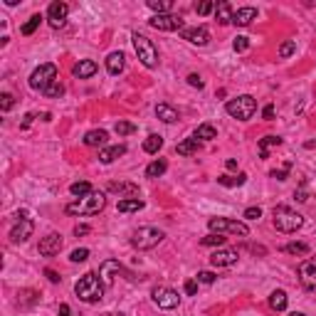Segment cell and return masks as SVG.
<instances>
[{
  "label": "cell",
  "mask_w": 316,
  "mask_h": 316,
  "mask_svg": "<svg viewBox=\"0 0 316 316\" xmlns=\"http://www.w3.org/2000/svg\"><path fill=\"white\" fill-rule=\"evenodd\" d=\"M284 252L287 255H306L309 245H304V242H289V245H284Z\"/></svg>",
  "instance_id": "cell-38"
},
{
  "label": "cell",
  "mask_w": 316,
  "mask_h": 316,
  "mask_svg": "<svg viewBox=\"0 0 316 316\" xmlns=\"http://www.w3.org/2000/svg\"><path fill=\"white\" fill-rule=\"evenodd\" d=\"M193 136L198 138V141H213V138H218V131H215V126L213 124H200L198 129H195Z\"/></svg>",
  "instance_id": "cell-28"
},
{
  "label": "cell",
  "mask_w": 316,
  "mask_h": 316,
  "mask_svg": "<svg viewBox=\"0 0 316 316\" xmlns=\"http://www.w3.org/2000/svg\"><path fill=\"white\" fill-rule=\"evenodd\" d=\"M42 94H45V96H62V94H65V87H62V84H59V79H57V82L50 84Z\"/></svg>",
  "instance_id": "cell-41"
},
{
  "label": "cell",
  "mask_w": 316,
  "mask_h": 316,
  "mask_svg": "<svg viewBox=\"0 0 316 316\" xmlns=\"http://www.w3.org/2000/svg\"><path fill=\"white\" fill-rule=\"evenodd\" d=\"M131 40H134V50H136L141 65H143V67H149V69L158 67V50H156V45H153L146 35H138V32H134V37H131Z\"/></svg>",
  "instance_id": "cell-5"
},
{
  "label": "cell",
  "mask_w": 316,
  "mask_h": 316,
  "mask_svg": "<svg viewBox=\"0 0 316 316\" xmlns=\"http://www.w3.org/2000/svg\"><path fill=\"white\" fill-rule=\"evenodd\" d=\"M69 193H72V195H79V198H84V195H89V193H94V191H92V185H89L87 180H77V183H72V185H69Z\"/></svg>",
  "instance_id": "cell-36"
},
{
  "label": "cell",
  "mask_w": 316,
  "mask_h": 316,
  "mask_svg": "<svg viewBox=\"0 0 316 316\" xmlns=\"http://www.w3.org/2000/svg\"><path fill=\"white\" fill-rule=\"evenodd\" d=\"M124 65H126L124 52H111V55L107 57V69H109V74H114V77L124 72Z\"/></svg>",
  "instance_id": "cell-22"
},
{
  "label": "cell",
  "mask_w": 316,
  "mask_h": 316,
  "mask_svg": "<svg viewBox=\"0 0 316 316\" xmlns=\"http://www.w3.org/2000/svg\"><path fill=\"white\" fill-rule=\"evenodd\" d=\"M40 119H42V121H52V114H50V111H45V114H42Z\"/></svg>",
  "instance_id": "cell-58"
},
{
  "label": "cell",
  "mask_w": 316,
  "mask_h": 316,
  "mask_svg": "<svg viewBox=\"0 0 316 316\" xmlns=\"http://www.w3.org/2000/svg\"><path fill=\"white\" fill-rule=\"evenodd\" d=\"M153 302L158 304L161 309H176L180 304V294L171 287H156L153 289Z\"/></svg>",
  "instance_id": "cell-10"
},
{
  "label": "cell",
  "mask_w": 316,
  "mask_h": 316,
  "mask_svg": "<svg viewBox=\"0 0 316 316\" xmlns=\"http://www.w3.org/2000/svg\"><path fill=\"white\" fill-rule=\"evenodd\" d=\"M198 282H200V284H213V282H215V275L203 269V272H198Z\"/></svg>",
  "instance_id": "cell-46"
},
{
  "label": "cell",
  "mask_w": 316,
  "mask_h": 316,
  "mask_svg": "<svg viewBox=\"0 0 316 316\" xmlns=\"http://www.w3.org/2000/svg\"><path fill=\"white\" fill-rule=\"evenodd\" d=\"M272 146H282V138L279 136H264L260 141V156L262 158H267V156H269V149H272Z\"/></svg>",
  "instance_id": "cell-33"
},
{
  "label": "cell",
  "mask_w": 316,
  "mask_h": 316,
  "mask_svg": "<svg viewBox=\"0 0 316 316\" xmlns=\"http://www.w3.org/2000/svg\"><path fill=\"white\" fill-rule=\"evenodd\" d=\"M188 84L195 87V89H203V79H200L198 74H188Z\"/></svg>",
  "instance_id": "cell-49"
},
{
  "label": "cell",
  "mask_w": 316,
  "mask_h": 316,
  "mask_svg": "<svg viewBox=\"0 0 316 316\" xmlns=\"http://www.w3.org/2000/svg\"><path fill=\"white\" fill-rule=\"evenodd\" d=\"M225 111H227L233 119L247 121V119L255 116V111H257V101H255V96L242 94V96H237V99H230V101L225 104Z\"/></svg>",
  "instance_id": "cell-4"
},
{
  "label": "cell",
  "mask_w": 316,
  "mask_h": 316,
  "mask_svg": "<svg viewBox=\"0 0 316 316\" xmlns=\"http://www.w3.org/2000/svg\"><path fill=\"white\" fill-rule=\"evenodd\" d=\"M294 52H297V40H287L279 47V57H291Z\"/></svg>",
  "instance_id": "cell-40"
},
{
  "label": "cell",
  "mask_w": 316,
  "mask_h": 316,
  "mask_svg": "<svg viewBox=\"0 0 316 316\" xmlns=\"http://www.w3.org/2000/svg\"><path fill=\"white\" fill-rule=\"evenodd\" d=\"M114 131H116L119 136H129V134H134V131H136V126L131 124V121H116Z\"/></svg>",
  "instance_id": "cell-39"
},
{
  "label": "cell",
  "mask_w": 316,
  "mask_h": 316,
  "mask_svg": "<svg viewBox=\"0 0 316 316\" xmlns=\"http://www.w3.org/2000/svg\"><path fill=\"white\" fill-rule=\"evenodd\" d=\"M89 233H92L89 225H77V227H74V235H77V237H79V235H89Z\"/></svg>",
  "instance_id": "cell-54"
},
{
  "label": "cell",
  "mask_w": 316,
  "mask_h": 316,
  "mask_svg": "<svg viewBox=\"0 0 316 316\" xmlns=\"http://www.w3.org/2000/svg\"><path fill=\"white\" fill-rule=\"evenodd\" d=\"M233 47H235V52H245L249 47V37H235Z\"/></svg>",
  "instance_id": "cell-45"
},
{
  "label": "cell",
  "mask_w": 316,
  "mask_h": 316,
  "mask_svg": "<svg viewBox=\"0 0 316 316\" xmlns=\"http://www.w3.org/2000/svg\"><path fill=\"white\" fill-rule=\"evenodd\" d=\"M45 277H47V279H50V282H52V284H57V282H59V279H62V277L57 275L55 269H45Z\"/></svg>",
  "instance_id": "cell-51"
},
{
  "label": "cell",
  "mask_w": 316,
  "mask_h": 316,
  "mask_svg": "<svg viewBox=\"0 0 316 316\" xmlns=\"http://www.w3.org/2000/svg\"><path fill=\"white\" fill-rule=\"evenodd\" d=\"M245 218H247V220H260L262 210L260 207H247V210H245Z\"/></svg>",
  "instance_id": "cell-47"
},
{
  "label": "cell",
  "mask_w": 316,
  "mask_h": 316,
  "mask_svg": "<svg viewBox=\"0 0 316 316\" xmlns=\"http://www.w3.org/2000/svg\"><path fill=\"white\" fill-rule=\"evenodd\" d=\"M245 180H247V173H237V176H220L218 183L225 188H237V185H245Z\"/></svg>",
  "instance_id": "cell-30"
},
{
  "label": "cell",
  "mask_w": 316,
  "mask_h": 316,
  "mask_svg": "<svg viewBox=\"0 0 316 316\" xmlns=\"http://www.w3.org/2000/svg\"><path fill=\"white\" fill-rule=\"evenodd\" d=\"M165 168H168V163H165L163 158H158V161H153L149 168H146V178H161L165 173Z\"/></svg>",
  "instance_id": "cell-32"
},
{
  "label": "cell",
  "mask_w": 316,
  "mask_h": 316,
  "mask_svg": "<svg viewBox=\"0 0 316 316\" xmlns=\"http://www.w3.org/2000/svg\"><path fill=\"white\" fill-rule=\"evenodd\" d=\"M299 282L304 289H316V257H309L299 264Z\"/></svg>",
  "instance_id": "cell-12"
},
{
  "label": "cell",
  "mask_w": 316,
  "mask_h": 316,
  "mask_svg": "<svg viewBox=\"0 0 316 316\" xmlns=\"http://www.w3.org/2000/svg\"><path fill=\"white\" fill-rule=\"evenodd\" d=\"M289 316H304V314H299V311H291V314H289Z\"/></svg>",
  "instance_id": "cell-59"
},
{
  "label": "cell",
  "mask_w": 316,
  "mask_h": 316,
  "mask_svg": "<svg viewBox=\"0 0 316 316\" xmlns=\"http://www.w3.org/2000/svg\"><path fill=\"white\" fill-rule=\"evenodd\" d=\"M225 165H227V171H237V161H235V158H227Z\"/></svg>",
  "instance_id": "cell-56"
},
{
  "label": "cell",
  "mask_w": 316,
  "mask_h": 316,
  "mask_svg": "<svg viewBox=\"0 0 316 316\" xmlns=\"http://www.w3.org/2000/svg\"><path fill=\"white\" fill-rule=\"evenodd\" d=\"M294 198H297V200H299V203H306V200H309V193L304 191V188H299V191L294 193Z\"/></svg>",
  "instance_id": "cell-53"
},
{
  "label": "cell",
  "mask_w": 316,
  "mask_h": 316,
  "mask_svg": "<svg viewBox=\"0 0 316 316\" xmlns=\"http://www.w3.org/2000/svg\"><path fill=\"white\" fill-rule=\"evenodd\" d=\"M289 168H291V163H287L282 171H272L269 176H272V178H277V180H284V178H287V173H289Z\"/></svg>",
  "instance_id": "cell-48"
},
{
  "label": "cell",
  "mask_w": 316,
  "mask_h": 316,
  "mask_svg": "<svg viewBox=\"0 0 316 316\" xmlns=\"http://www.w3.org/2000/svg\"><path fill=\"white\" fill-rule=\"evenodd\" d=\"M96 62L94 59H82V62H77V65H74V69H72V72H74V77H79V79H89V77H94L96 74Z\"/></svg>",
  "instance_id": "cell-19"
},
{
  "label": "cell",
  "mask_w": 316,
  "mask_h": 316,
  "mask_svg": "<svg viewBox=\"0 0 316 316\" xmlns=\"http://www.w3.org/2000/svg\"><path fill=\"white\" fill-rule=\"evenodd\" d=\"M255 17H257V10H255V8H240V10H235V15H233V25L247 28Z\"/></svg>",
  "instance_id": "cell-20"
},
{
  "label": "cell",
  "mask_w": 316,
  "mask_h": 316,
  "mask_svg": "<svg viewBox=\"0 0 316 316\" xmlns=\"http://www.w3.org/2000/svg\"><path fill=\"white\" fill-rule=\"evenodd\" d=\"M149 25L153 30H163V32H173V30H185L183 28V17L180 15H153L151 20H149Z\"/></svg>",
  "instance_id": "cell-9"
},
{
  "label": "cell",
  "mask_w": 316,
  "mask_h": 316,
  "mask_svg": "<svg viewBox=\"0 0 316 316\" xmlns=\"http://www.w3.org/2000/svg\"><path fill=\"white\" fill-rule=\"evenodd\" d=\"M195 13H198V15L215 13V3H210V0H203V3H198V5H195Z\"/></svg>",
  "instance_id": "cell-42"
},
{
  "label": "cell",
  "mask_w": 316,
  "mask_h": 316,
  "mask_svg": "<svg viewBox=\"0 0 316 316\" xmlns=\"http://www.w3.org/2000/svg\"><path fill=\"white\" fill-rule=\"evenodd\" d=\"M67 13L69 8L65 3H52L50 8H47V20H50V25L52 28H65V23H67Z\"/></svg>",
  "instance_id": "cell-14"
},
{
  "label": "cell",
  "mask_w": 316,
  "mask_h": 316,
  "mask_svg": "<svg viewBox=\"0 0 316 316\" xmlns=\"http://www.w3.org/2000/svg\"><path fill=\"white\" fill-rule=\"evenodd\" d=\"M163 237V230H158V227H138L136 233L131 235V245L136 249H153L156 245H161Z\"/></svg>",
  "instance_id": "cell-7"
},
{
  "label": "cell",
  "mask_w": 316,
  "mask_h": 316,
  "mask_svg": "<svg viewBox=\"0 0 316 316\" xmlns=\"http://www.w3.org/2000/svg\"><path fill=\"white\" fill-rule=\"evenodd\" d=\"M59 316H69V304H62V306H59Z\"/></svg>",
  "instance_id": "cell-57"
},
{
  "label": "cell",
  "mask_w": 316,
  "mask_h": 316,
  "mask_svg": "<svg viewBox=\"0 0 316 316\" xmlns=\"http://www.w3.org/2000/svg\"><path fill=\"white\" fill-rule=\"evenodd\" d=\"M15 104V96L13 94H0V109L3 111H10Z\"/></svg>",
  "instance_id": "cell-43"
},
{
  "label": "cell",
  "mask_w": 316,
  "mask_h": 316,
  "mask_svg": "<svg viewBox=\"0 0 316 316\" xmlns=\"http://www.w3.org/2000/svg\"><path fill=\"white\" fill-rule=\"evenodd\" d=\"M225 235H218V233H210V235H205L200 242L205 245V247H225Z\"/></svg>",
  "instance_id": "cell-35"
},
{
  "label": "cell",
  "mask_w": 316,
  "mask_h": 316,
  "mask_svg": "<svg viewBox=\"0 0 316 316\" xmlns=\"http://www.w3.org/2000/svg\"><path fill=\"white\" fill-rule=\"evenodd\" d=\"M183 40H188L191 45H198V47H205L207 42H210V32L207 28H185L183 30Z\"/></svg>",
  "instance_id": "cell-17"
},
{
  "label": "cell",
  "mask_w": 316,
  "mask_h": 316,
  "mask_svg": "<svg viewBox=\"0 0 316 316\" xmlns=\"http://www.w3.org/2000/svg\"><path fill=\"white\" fill-rule=\"evenodd\" d=\"M161 149H163V136H158V134H151L143 141V151L146 153H158Z\"/></svg>",
  "instance_id": "cell-31"
},
{
  "label": "cell",
  "mask_w": 316,
  "mask_h": 316,
  "mask_svg": "<svg viewBox=\"0 0 316 316\" xmlns=\"http://www.w3.org/2000/svg\"><path fill=\"white\" fill-rule=\"evenodd\" d=\"M52 82H57V67L52 65V62L40 65V67L30 74V87H32L35 92H45Z\"/></svg>",
  "instance_id": "cell-8"
},
{
  "label": "cell",
  "mask_w": 316,
  "mask_h": 316,
  "mask_svg": "<svg viewBox=\"0 0 316 316\" xmlns=\"http://www.w3.org/2000/svg\"><path fill=\"white\" fill-rule=\"evenodd\" d=\"M207 227L218 235H237V237H247L249 235V227L245 222L230 220V218H210V220H207Z\"/></svg>",
  "instance_id": "cell-6"
},
{
  "label": "cell",
  "mask_w": 316,
  "mask_h": 316,
  "mask_svg": "<svg viewBox=\"0 0 316 316\" xmlns=\"http://www.w3.org/2000/svg\"><path fill=\"white\" fill-rule=\"evenodd\" d=\"M262 116H264L267 121H269V119H275V107H272V104H267V107H264V111H262Z\"/></svg>",
  "instance_id": "cell-52"
},
{
  "label": "cell",
  "mask_w": 316,
  "mask_h": 316,
  "mask_svg": "<svg viewBox=\"0 0 316 316\" xmlns=\"http://www.w3.org/2000/svg\"><path fill=\"white\" fill-rule=\"evenodd\" d=\"M272 218H275V227L279 230V233H297L299 227L304 225V218L299 215V213H294L291 207L287 205H277L275 210H272Z\"/></svg>",
  "instance_id": "cell-3"
},
{
  "label": "cell",
  "mask_w": 316,
  "mask_h": 316,
  "mask_svg": "<svg viewBox=\"0 0 316 316\" xmlns=\"http://www.w3.org/2000/svg\"><path fill=\"white\" fill-rule=\"evenodd\" d=\"M107 205V195L104 193H89V195H84L79 198L77 203H69L65 210H67V215H96V213H101Z\"/></svg>",
  "instance_id": "cell-2"
},
{
  "label": "cell",
  "mask_w": 316,
  "mask_h": 316,
  "mask_svg": "<svg viewBox=\"0 0 316 316\" xmlns=\"http://www.w3.org/2000/svg\"><path fill=\"white\" fill-rule=\"evenodd\" d=\"M198 149H200V141L195 136L185 138V141H180L178 146H176V151H178L180 156H193V153H198Z\"/></svg>",
  "instance_id": "cell-27"
},
{
  "label": "cell",
  "mask_w": 316,
  "mask_h": 316,
  "mask_svg": "<svg viewBox=\"0 0 316 316\" xmlns=\"http://www.w3.org/2000/svg\"><path fill=\"white\" fill-rule=\"evenodd\" d=\"M287 291L284 289H275L272 294H269V306L275 309V311H284L287 309Z\"/></svg>",
  "instance_id": "cell-26"
},
{
  "label": "cell",
  "mask_w": 316,
  "mask_h": 316,
  "mask_svg": "<svg viewBox=\"0 0 316 316\" xmlns=\"http://www.w3.org/2000/svg\"><path fill=\"white\" fill-rule=\"evenodd\" d=\"M233 15H235V10H233V5L230 3H218L215 5V20L220 23V25H227V23H233Z\"/></svg>",
  "instance_id": "cell-23"
},
{
  "label": "cell",
  "mask_w": 316,
  "mask_h": 316,
  "mask_svg": "<svg viewBox=\"0 0 316 316\" xmlns=\"http://www.w3.org/2000/svg\"><path fill=\"white\" fill-rule=\"evenodd\" d=\"M109 193H116L119 198H138L136 183H109Z\"/></svg>",
  "instance_id": "cell-18"
},
{
  "label": "cell",
  "mask_w": 316,
  "mask_h": 316,
  "mask_svg": "<svg viewBox=\"0 0 316 316\" xmlns=\"http://www.w3.org/2000/svg\"><path fill=\"white\" fill-rule=\"evenodd\" d=\"M126 153V146L124 143H116V146H109V149H104V151L99 153V161L101 163H114L119 156H124Z\"/></svg>",
  "instance_id": "cell-24"
},
{
  "label": "cell",
  "mask_w": 316,
  "mask_h": 316,
  "mask_svg": "<svg viewBox=\"0 0 316 316\" xmlns=\"http://www.w3.org/2000/svg\"><path fill=\"white\" fill-rule=\"evenodd\" d=\"M32 119H35V114H25V119H23V129H28L32 124Z\"/></svg>",
  "instance_id": "cell-55"
},
{
  "label": "cell",
  "mask_w": 316,
  "mask_h": 316,
  "mask_svg": "<svg viewBox=\"0 0 316 316\" xmlns=\"http://www.w3.org/2000/svg\"><path fill=\"white\" fill-rule=\"evenodd\" d=\"M82 141H84V146H104L109 141V134L104 129H94V131H87Z\"/></svg>",
  "instance_id": "cell-21"
},
{
  "label": "cell",
  "mask_w": 316,
  "mask_h": 316,
  "mask_svg": "<svg viewBox=\"0 0 316 316\" xmlns=\"http://www.w3.org/2000/svg\"><path fill=\"white\" fill-rule=\"evenodd\" d=\"M119 272H121V264L116 260L101 262V267H99V279H101V284H104V287H111L114 277H119Z\"/></svg>",
  "instance_id": "cell-16"
},
{
  "label": "cell",
  "mask_w": 316,
  "mask_h": 316,
  "mask_svg": "<svg viewBox=\"0 0 316 316\" xmlns=\"http://www.w3.org/2000/svg\"><path fill=\"white\" fill-rule=\"evenodd\" d=\"M74 291H77V297L87 304H99L101 302V297H104V284H101V279L96 272H87L84 277H79V282L74 284Z\"/></svg>",
  "instance_id": "cell-1"
},
{
  "label": "cell",
  "mask_w": 316,
  "mask_h": 316,
  "mask_svg": "<svg viewBox=\"0 0 316 316\" xmlns=\"http://www.w3.org/2000/svg\"><path fill=\"white\" fill-rule=\"evenodd\" d=\"M62 245H65V240H62V235H47V237H42L40 240V255L42 257H55V255H59L62 252Z\"/></svg>",
  "instance_id": "cell-11"
},
{
  "label": "cell",
  "mask_w": 316,
  "mask_h": 316,
  "mask_svg": "<svg viewBox=\"0 0 316 316\" xmlns=\"http://www.w3.org/2000/svg\"><path fill=\"white\" fill-rule=\"evenodd\" d=\"M237 249L233 247H218L213 255H210V264L213 267H233L235 262H237Z\"/></svg>",
  "instance_id": "cell-13"
},
{
  "label": "cell",
  "mask_w": 316,
  "mask_h": 316,
  "mask_svg": "<svg viewBox=\"0 0 316 316\" xmlns=\"http://www.w3.org/2000/svg\"><path fill=\"white\" fill-rule=\"evenodd\" d=\"M149 8H151L156 15H168L171 8H173V3H171V0H149Z\"/></svg>",
  "instance_id": "cell-34"
},
{
  "label": "cell",
  "mask_w": 316,
  "mask_h": 316,
  "mask_svg": "<svg viewBox=\"0 0 316 316\" xmlns=\"http://www.w3.org/2000/svg\"><path fill=\"white\" fill-rule=\"evenodd\" d=\"M138 210H143V200H141V198L119 200V213H138Z\"/></svg>",
  "instance_id": "cell-29"
},
{
  "label": "cell",
  "mask_w": 316,
  "mask_h": 316,
  "mask_svg": "<svg viewBox=\"0 0 316 316\" xmlns=\"http://www.w3.org/2000/svg\"><path fill=\"white\" fill-rule=\"evenodd\" d=\"M17 220H20V222H17L13 230H10V240H13V242H25L30 235H32V230H35V222L30 220V218H25V215H23V218H17Z\"/></svg>",
  "instance_id": "cell-15"
},
{
  "label": "cell",
  "mask_w": 316,
  "mask_h": 316,
  "mask_svg": "<svg viewBox=\"0 0 316 316\" xmlns=\"http://www.w3.org/2000/svg\"><path fill=\"white\" fill-rule=\"evenodd\" d=\"M195 291H198V282H195V279H188V282H185V294H195Z\"/></svg>",
  "instance_id": "cell-50"
},
{
  "label": "cell",
  "mask_w": 316,
  "mask_h": 316,
  "mask_svg": "<svg viewBox=\"0 0 316 316\" xmlns=\"http://www.w3.org/2000/svg\"><path fill=\"white\" fill-rule=\"evenodd\" d=\"M40 23H42V15H32V17L28 20V23L23 25V30H20V32H23V35H32L35 30L40 28Z\"/></svg>",
  "instance_id": "cell-37"
},
{
  "label": "cell",
  "mask_w": 316,
  "mask_h": 316,
  "mask_svg": "<svg viewBox=\"0 0 316 316\" xmlns=\"http://www.w3.org/2000/svg\"><path fill=\"white\" fill-rule=\"evenodd\" d=\"M87 257H89V249H84V247L74 249V252L69 255V260L72 262H87Z\"/></svg>",
  "instance_id": "cell-44"
},
{
  "label": "cell",
  "mask_w": 316,
  "mask_h": 316,
  "mask_svg": "<svg viewBox=\"0 0 316 316\" xmlns=\"http://www.w3.org/2000/svg\"><path fill=\"white\" fill-rule=\"evenodd\" d=\"M156 116H158L163 124H176V121H178V111L173 109L171 104H158V107H156Z\"/></svg>",
  "instance_id": "cell-25"
}]
</instances>
